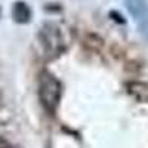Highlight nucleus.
Returning a JSON list of instances; mask_svg holds the SVG:
<instances>
[{"label":"nucleus","mask_w":148,"mask_h":148,"mask_svg":"<svg viewBox=\"0 0 148 148\" xmlns=\"http://www.w3.org/2000/svg\"><path fill=\"white\" fill-rule=\"evenodd\" d=\"M12 16L18 24H27L31 18V10L27 3L24 2H16L12 8Z\"/></svg>","instance_id":"nucleus-4"},{"label":"nucleus","mask_w":148,"mask_h":148,"mask_svg":"<svg viewBox=\"0 0 148 148\" xmlns=\"http://www.w3.org/2000/svg\"><path fill=\"white\" fill-rule=\"evenodd\" d=\"M129 14L138 22L148 18V0H125Z\"/></svg>","instance_id":"nucleus-3"},{"label":"nucleus","mask_w":148,"mask_h":148,"mask_svg":"<svg viewBox=\"0 0 148 148\" xmlns=\"http://www.w3.org/2000/svg\"><path fill=\"white\" fill-rule=\"evenodd\" d=\"M61 92L62 88L59 80L49 71H42L39 77V98L46 111L53 113L56 110L61 99Z\"/></svg>","instance_id":"nucleus-1"},{"label":"nucleus","mask_w":148,"mask_h":148,"mask_svg":"<svg viewBox=\"0 0 148 148\" xmlns=\"http://www.w3.org/2000/svg\"><path fill=\"white\" fill-rule=\"evenodd\" d=\"M0 148H15V147L6 139H0Z\"/></svg>","instance_id":"nucleus-6"},{"label":"nucleus","mask_w":148,"mask_h":148,"mask_svg":"<svg viewBox=\"0 0 148 148\" xmlns=\"http://www.w3.org/2000/svg\"><path fill=\"white\" fill-rule=\"evenodd\" d=\"M39 39L45 52L49 56H58L64 51V39L61 36L59 28L52 22H46L39 33Z\"/></svg>","instance_id":"nucleus-2"},{"label":"nucleus","mask_w":148,"mask_h":148,"mask_svg":"<svg viewBox=\"0 0 148 148\" xmlns=\"http://www.w3.org/2000/svg\"><path fill=\"white\" fill-rule=\"evenodd\" d=\"M138 25H139V33L148 40V18L141 21V22H138Z\"/></svg>","instance_id":"nucleus-5"}]
</instances>
